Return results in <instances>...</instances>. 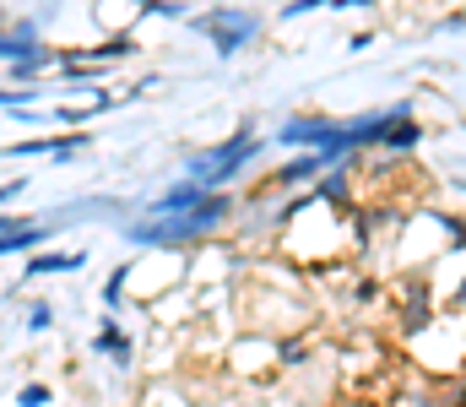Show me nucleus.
Wrapping results in <instances>:
<instances>
[{
	"instance_id": "nucleus-1",
	"label": "nucleus",
	"mask_w": 466,
	"mask_h": 407,
	"mask_svg": "<svg viewBox=\"0 0 466 407\" xmlns=\"http://www.w3.org/2000/svg\"><path fill=\"white\" fill-rule=\"evenodd\" d=\"M233 218V201L223 190H212V196H201L190 212H174V218H147V223H125V239L130 245H141V250H174V245H196V239H207L218 223H228Z\"/></svg>"
},
{
	"instance_id": "nucleus-2",
	"label": "nucleus",
	"mask_w": 466,
	"mask_h": 407,
	"mask_svg": "<svg viewBox=\"0 0 466 407\" xmlns=\"http://www.w3.org/2000/svg\"><path fill=\"white\" fill-rule=\"evenodd\" d=\"M255 158H260V136H255V126L244 120V126L233 131V141L212 147V152H201V158H190L179 179H190V185H201V190H223L233 174H238L244 163H255Z\"/></svg>"
},
{
	"instance_id": "nucleus-3",
	"label": "nucleus",
	"mask_w": 466,
	"mask_h": 407,
	"mask_svg": "<svg viewBox=\"0 0 466 407\" xmlns=\"http://www.w3.org/2000/svg\"><path fill=\"white\" fill-rule=\"evenodd\" d=\"M277 141H288V147H309V152H331V158H348V131L342 126H331V120H320V115H299V120H288Z\"/></svg>"
},
{
	"instance_id": "nucleus-4",
	"label": "nucleus",
	"mask_w": 466,
	"mask_h": 407,
	"mask_svg": "<svg viewBox=\"0 0 466 407\" xmlns=\"http://www.w3.org/2000/svg\"><path fill=\"white\" fill-rule=\"evenodd\" d=\"M196 27H201V33L218 44V55H233V49H244V44L255 38L260 16H255V11H207Z\"/></svg>"
},
{
	"instance_id": "nucleus-5",
	"label": "nucleus",
	"mask_w": 466,
	"mask_h": 407,
	"mask_svg": "<svg viewBox=\"0 0 466 407\" xmlns=\"http://www.w3.org/2000/svg\"><path fill=\"white\" fill-rule=\"evenodd\" d=\"M87 147H93V141L76 131V136H38V141H16V147H5V152H11V158H38V152H44V158H55V163H71V158H82Z\"/></svg>"
},
{
	"instance_id": "nucleus-6",
	"label": "nucleus",
	"mask_w": 466,
	"mask_h": 407,
	"mask_svg": "<svg viewBox=\"0 0 466 407\" xmlns=\"http://www.w3.org/2000/svg\"><path fill=\"white\" fill-rule=\"evenodd\" d=\"M0 60H11V66H27V71H38V66L49 60V49L38 44V33H33V27H16V33H0Z\"/></svg>"
},
{
	"instance_id": "nucleus-7",
	"label": "nucleus",
	"mask_w": 466,
	"mask_h": 407,
	"mask_svg": "<svg viewBox=\"0 0 466 407\" xmlns=\"http://www.w3.org/2000/svg\"><path fill=\"white\" fill-rule=\"evenodd\" d=\"M201 196H212V190H201V185H190V179H174V185H168L163 196H152L141 212H147V218H174V212H190Z\"/></svg>"
},
{
	"instance_id": "nucleus-8",
	"label": "nucleus",
	"mask_w": 466,
	"mask_h": 407,
	"mask_svg": "<svg viewBox=\"0 0 466 407\" xmlns=\"http://www.w3.org/2000/svg\"><path fill=\"white\" fill-rule=\"evenodd\" d=\"M337 163H342V158H331V152H304V158H293V163H288L277 179H282V185H299V179H320V174H326V168H337Z\"/></svg>"
},
{
	"instance_id": "nucleus-9",
	"label": "nucleus",
	"mask_w": 466,
	"mask_h": 407,
	"mask_svg": "<svg viewBox=\"0 0 466 407\" xmlns=\"http://www.w3.org/2000/svg\"><path fill=\"white\" fill-rule=\"evenodd\" d=\"M93 353H104V359H115L119 370H125V364L136 359V348H130V337L119 331L115 321H104V326H98V337H93Z\"/></svg>"
},
{
	"instance_id": "nucleus-10",
	"label": "nucleus",
	"mask_w": 466,
	"mask_h": 407,
	"mask_svg": "<svg viewBox=\"0 0 466 407\" xmlns=\"http://www.w3.org/2000/svg\"><path fill=\"white\" fill-rule=\"evenodd\" d=\"M401 109H385V115H363V120H352V126H342L348 131V147H369V141H380V136L390 131V120H396Z\"/></svg>"
},
{
	"instance_id": "nucleus-11",
	"label": "nucleus",
	"mask_w": 466,
	"mask_h": 407,
	"mask_svg": "<svg viewBox=\"0 0 466 407\" xmlns=\"http://www.w3.org/2000/svg\"><path fill=\"white\" fill-rule=\"evenodd\" d=\"M380 141H385V147H390V152H412V147H418V141H423V131H418V120H412V115H407V109H401V115H396V120H390V131L380 136Z\"/></svg>"
},
{
	"instance_id": "nucleus-12",
	"label": "nucleus",
	"mask_w": 466,
	"mask_h": 407,
	"mask_svg": "<svg viewBox=\"0 0 466 407\" xmlns=\"http://www.w3.org/2000/svg\"><path fill=\"white\" fill-rule=\"evenodd\" d=\"M87 267V256L82 250H71V256H33L27 261V277H49V271H82Z\"/></svg>"
},
{
	"instance_id": "nucleus-13",
	"label": "nucleus",
	"mask_w": 466,
	"mask_h": 407,
	"mask_svg": "<svg viewBox=\"0 0 466 407\" xmlns=\"http://www.w3.org/2000/svg\"><path fill=\"white\" fill-rule=\"evenodd\" d=\"M125 282H130V267H115L109 288H104V304H109V310H119V299H125Z\"/></svg>"
},
{
	"instance_id": "nucleus-14",
	"label": "nucleus",
	"mask_w": 466,
	"mask_h": 407,
	"mask_svg": "<svg viewBox=\"0 0 466 407\" xmlns=\"http://www.w3.org/2000/svg\"><path fill=\"white\" fill-rule=\"evenodd\" d=\"M49 397H55L49 386H22L16 392V407H49Z\"/></svg>"
},
{
	"instance_id": "nucleus-15",
	"label": "nucleus",
	"mask_w": 466,
	"mask_h": 407,
	"mask_svg": "<svg viewBox=\"0 0 466 407\" xmlns=\"http://www.w3.org/2000/svg\"><path fill=\"white\" fill-rule=\"evenodd\" d=\"M49 321H55L49 304H33V310H27V331H49Z\"/></svg>"
},
{
	"instance_id": "nucleus-16",
	"label": "nucleus",
	"mask_w": 466,
	"mask_h": 407,
	"mask_svg": "<svg viewBox=\"0 0 466 407\" xmlns=\"http://www.w3.org/2000/svg\"><path fill=\"white\" fill-rule=\"evenodd\" d=\"M315 5H331V0H293V5H288V16H304V11H315Z\"/></svg>"
},
{
	"instance_id": "nucleus-17",
	"label": "nucleus",
	"mask_w": 466,
	"mask_h": 407,
	"mask_svg": "<svg viewBox=\"0 0 466 407\" xmlns=\"http://www.w3.org/2000/svg\"><path fill=\"white\" fill-rule=\"evenodd\" d=\"M16 196H22V179H11V185H0V207H5V201H16Z\"/></svg>"
},
{
	"instance_id": "nucleus-18",
	"label": "nucleus",
	"mask_w": 466,
	"mask_h": 407,
	"mask_svg": "<svg viewBox=\"0 0 466 407\" xmlns=\"http://www.w3.org/2000/svg\"><path fill=\"white\" fill-rule=\"evenodd\" d=\"M22 223H27V218H16V212L5 218V212H0V234H11V229H22Z\"/></svg>"
},
{
	"instance_id": "nucleus-19",
	"label": "nucleus",
	"mask_w": 466,
	"mask_h": 407,
	"mask_svg": "<svg viewBox=\"0 0 466 407\" xmlns=\"http://www.w3.org/2000/svg\"><path fill=\"white\" fill-rule=\"evenodd\" d=\"M27 98H33V93H16V98H11V93H0V104H5V109H11V104H16V109H22V104H27Z\"/></svg>"
},
{
	"instance_id": "nucleus-20",
	"label": "nucleus",
	"mask_w": 466,
	"mask_h": 407,
	"mask_svg": "<svg viewBox=\"0 0 466 407\" xmlns=\"http://www.w3.org/2000/svg\"><path fill=\"white\" fill-rule=\"evenodd\" d=\"M331 5H369V0H331Z\"/></svg>"
}]
</instances>
